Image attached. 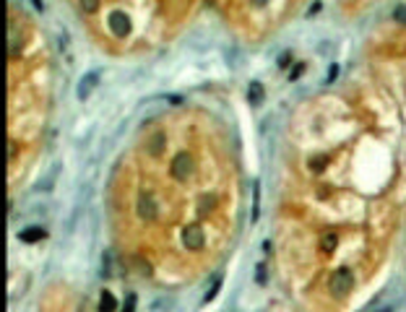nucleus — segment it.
Here are the masks:
<instances>
[{
	"label": "nucleus",
	"mask_w": 406,
	"mask_h": 312,
	"mask_svg": "<svg viewBox=\"0 0 406 312\" xmlns=\"http://www.w3.org/2000/svg\"><path fill=\"white\" fill-rule=\"evenodd\" d=\"M118 310V302H115V297L110 292L102 294V302H99V312H115Z\"/></svg>",
	"instance_id": "nucleus-10"
},
{
	"label": "nucleus",
	"mask_w": 406,
	"mask_h": 312,
	"mask_svg": "<svg viewBox=\"0 0 406 312\" xmlns=\"http://www.w3.org/2000/svg\"><path fill=\"white\" fill-rule=\"evenodd\" d=\"M138 216H141L143 221H151V218H156V201L148 193H143L141 198H138Z\"/></svg>",
	"instance_id": "nucleus-4"
},
{
	"label": "nucleus",
	"mask_w": 406,
	"mask_h": 312,
	"mask_svg": "<svg viewBox=\"0 0 406 312\" xmlns=\"http://www.w3.org/2000/svg\"><path fill=\"white\" fill-rule=\"evenodd\" d=\"M253 3H255V5H258V8H263L266 3H269V0H253Z\"/></svg>",
	"instance_id": "nucleus-20"
},
{
	"label": "nucleus",
	"mask_w": 406,
	"mask_h": 312,
	"mask_svg": "<svg viewBox=\"0 0 406 312\" xmlns=\"http://www.w3.org/2000/svg\"><path fill=\"white\" fill-rule=\"evenodd\" d=\"M97 78H99V73H89V76H84L81 78V84H78V99H86L91 91H94V86H97Z\"/></svg>",
	"instance_id": "nucleus-6"
},
{
	"label": "nucleus",
	"mask_w": 406,
	"mask_h": 312,
	"mask_svg": "<svg viewBox=\"0 0 406 312\" xmlns=\"http://www.w3.org/2000/svg\"><path fill=\"white\" fill-rule=\"evenodd\" d=\"M81 8H84L86 13H94V10L99 8V0H81Z\"/></svg>",
	"instance_id": "nucleus-12"
},
{
	"label": "nucleus",
	"mask_w": 406,
	"mask_h": 312,
	"mask_svg": "<svg viewBox=\"0 0 406 312\" xmlns=\"http://www.w3.org/2000/svg\"><path fill=\"white\" fill-rule=\"evenodd\" d=\"M250 99H253L255 104L263 99V89H261V84H253V86H250Z\"/></svg>",
	"instance_id": "nucleus-11"
},
{
	"label": "nucleus",
	"mask_w": 406,
	"mask_h": 312,
	"mask_svg": "<svg viewBox=\"0 0 406 312\" xmlns=\"http://www.w3.org/2000/svg\"><path fill=\"white\" fill-rule=\"evenodd\" d=\"M123 312H135V297H133V294L125 299V307H123Z\"/></svg>",
	"instance_id": "nucleus-15"
},
{
	"label": "nucleus",
	"mask_w": 406,
	"mask_h": 312,
	"mask_svg": "<svg viewBox=\"0 0 406 312\" xmlns=\"http://www.w3.org/2000/svg\"><path fill=\"white\" fill-rule=\"evenodd\" d=\"M193 175V156L190 154H180L172 159V177L177 180H188Z\"/></svg>",
	"instance_id": "nucleus-2"
},
{
	"label": "nucleus",
	"mask_w": 406,
	"mask_h": 312,
	"mask_svg": "<svg viewBox=\"0 0 406 312\" xmlns=\"http://www.w3.org/2000/svg\"><path fill=\"white\" fill-rule=\"evenodd\" d=\"M302 71H305V65H297V68H294V71H292V78H297V76H299V73H302Z\"/></svg>",
	"instance_id": "nucleus-18"
},
{
	"label": "nucleus",
	"mask_w": 406,
	"mask_h": 312,
	"mask_svg": "<svg viewBox=\"0 0 406 312\" xmlns=\"http://www.w3.org/2000/svg\"><path fill=\"white\" fill-rule=\"evenodd\" d=\"M216 292H219V279H214L211 289H208V292H206V297H203V302H211V299L216 297Z\"/></svg>",
	"instance_id": "nucleus-13"
},
{
	"label": "nucleus",
	"mask_w": 406,
	"mask_h": 312,
	"mask_svg": "<svg viewBox=\"0 0 406 312\" xmlns=\"http://www.w3.org/2000/svg\"><path fill=\"white\" fill-rule=\"evenodd\" d=\"M10 52H18V31L16 29H10Z\"/></svg>",
	"instance_id": "nucleus-14"
},
{
	"label": "nucleus",
	"mask_w": 406,
	"mask_h": 312,
	"mask_svg": "<svg viewBox=\"0 0 406 312\" xmlns=\"http://www.w3.org/2000/svg\"><path fill=\"white\" fill-rule=\"evenodd\" d=\"M182 239H185V247H188V250H201L203 242H206L201 226H188V229L182 232Z\"/></svg>",
	"instance_id": "nucleus-5"
},
{
	"label": "nucleus",
	"mask_w": 406,
	"mask_h": 312,
	"mask_svg": "<svg viewBox=\"0 0 406 312\" xmlns=\"http://www.w3.org/2000/svg\"><path fill=\"white\" fill-rule=\"evenodd\" d=\"M315 10H320V3H312V5H310V10H307V13L312 16V13H315Z\"/></svg>",
	"instance_id": "nucleus-19"
},
{
	"label": "nucleus",
	"mask_w": 406,
	"mask_h": 312,
	"mask_svg": "<svg viewBox=\"0 0 406 312\" xmlns=\"http://www.w3.org/2000/svg\"><path fill=\"white\" fill-rule=\"evenodd\" d=\"M21 239L24 242H39V239H44V229L42 226H29V229L21 232Z\"/></svg>",
	"instance_id": "nucleus-8"
},
{
	"label": "nucleus",
	"mask_w": 406,
	"mask_h": 312,
	"mask_svg": "<svg viewBox=\"0 0 406 312\" xmlns=\"http://www.w3.org/2000/svg\"><path fill=\"white\" fill-rule=\"evenodd\" d=\"M352 286H354V276H352L349 268H339L328 281V289H331L333 297H346L352 292Z\"/></svg>",
	"instance_id": "nucleus-1"
},
{
	"label": "nucleus",
	"mask_w": 406,
	"mask_h": 312,
	"mask_svg": "<svg viewBox=\"0 0 406 312\" xmlns=\"http://www.w3.org/2000/svg\"><path fill=\"white\" fill-rule=\"evenodd\" d=\"M396 21L406 24V5H404V8H396Z\"/></svg>",
	"instance_id": "nucleus-16"
},
{
	"label": "nucleus",
	"mask_w": 406,
	"mask_h": 312,
	"mask_svg": "<svg viewBox=\"0 0 406 312\" xmlns=\"http://www.w3.org/2000/svg\"><path fill=\"white\" fill-rule=\"evenodd\" d=\"M107 24H110V31L118 34V37H125V34L131 31V18H128L123 10H112Z\"/></svg>",
	"instance_id": "nucleus-3"
},
{
	"label": "nucleus",
	"mask_w": 406,
	"mask_h": 312,
	"mask_svg": "<svg viewBox=\"0 0 406 312\" xmlns=\"http://www.w3.org/2000/svg\"><path fill=\"white\" fill-rule=\"evenodd\" d=\"M164 143H167L164 133H154L151 141H148V154H151V156H161V151H164Z\"/></svg>",
	"instance_id": "nucleus-7"
},
{
	"label": "nucleus",
	"mask_w": 406,
	"mask_h": 312,
	"mask_svg": "<svg viewBox=\"0 0 406 312\" xmlns=\"http://www.w3.org/2000/svg\"><path fill=\"white\" fill-rule=\"evenodd\" d=\"M323 164H326L323 159H312V161H310V169H323Z\"/></svg>",
	"instance_id": "nucleus-17"
},
{
	"label": "nucleus",
	"mask_w": 406,
	"mask_h": 312,
	"mask_svg": "<svg viewBox=\"0 0 406 312\" xmlns=\"http://www.w3.org/2000/svg\"><path fill=\"white\" fill-rule=\"evenodd\" d=\"M336 247H339V237H336L333 232H328L326 237H323V239H320V250H323V252H326V255H331V252H333Z\"/></svg>",
	"instance_id": "nucleus-9"
}]
</instances>
